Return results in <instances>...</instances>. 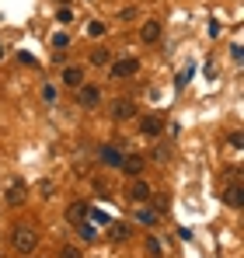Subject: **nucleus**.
Returning <instances> with one entry per match:
<instances>
[{"label": "nucleus", "instance_id": "f8f14e48", "mask_svg": "<svg viewBox=\"0 0 244 258\" xmlns=\"http://www.w3.org/2000/svg\"><path fill=\"white\" fill-rule=\"evenodd\" d=\"M136 223H143V227H154V223H157V210H150L147 203H136Z\"/></svg>", "mask_w": 244, "mask_h": 258}, {"label": "nucleus", "instance_id": "7ed1b4c3", "mask_svg": "<svg viewBox=\"0 0 244 258\" xmlns=\"http://www.w3.org/2000/svg\"><path fill=\"white\" fill-rule=\"evenodd\" d=\"M126 196H129V203L136 206V203H147L154 192H150V185H147L143 178H133V181H129V188H126Z\"/></svg>", "mask_w": 244, "mask_h": 258}, {"label": "nucleus", "instance_id": "f03ea898", "mask_svg": "<svg viewBox=\"0 0 244 258\" xmlns=\"http://www.w3.org/2000/svg\"><path fill=\"white\" fill-rule=\"evenodd\" d=\"M136 70H140V59H136V56H122V59L112 63L108 74H112L115 81H126V77H136Z\"/></svg>", "mask_w": 244, "mask_h": 258}, {"label": "nucleus", "instance_id": "f3484780", "mask_svg": "<svg viewBox=\"0 0 244 258\" xmlns=\"http://www.w3.org/2000/svg\"><path fill=\"white\" fill-rule=\"evenodd\" d=\"M147 255H150V258H161L164 255V248H161L157 237H147Z\"/></svg>", "mask_w": 244, "mask_h": 258}, {"label": "nucleus", "instance_id": "4468645a", "mask_svg": "<svg viewBox=\"0 0 244 258\" xmlns=\"http://www.w3.org/2000/svg\"><path fill=\"white\" fill-rule=\"evenodd\" d=\"M101 161H105L108 168H119L122 154H119V150H115V147H101Z\"/></svg>", "mask_w": 244, "mask_h": 258}, {"label": "nucleus", "instance_id": "0eeeda50", "mask_svg": "<svg viewBox=\"0 0 244 258\" xmlns=\"http://www.w3.org/2000/svg\"><path fill=\"white\" fill-rule=\"evenodd\" d=\"M223 203H227V206H234V210H241V206H244V188H241V181H230V185L223 188Z\"/></svg>", "mask_w": 244, "mask_h": 258}, {"label": "nucleus", "instance_id": "412c9836", "mask_svg": "<svg viewBox=\"0 0 244 258\" xmlns=\"http://www.w3.org/2000/svg\"><path fill=\"white\" fill-rule=\"evenodd\" d=\"M91 35H105V21H91Z\"/></svg>", "mask_w": 244, "mask_h": 258}, {"label": "nucleus", "instance_id": "2eb2a0df", "mask_svg": "<svg viewBox=\"0 0 244 258\" xmlns=\"http://www.w3.org/2000/svg\"><path fill=\"white\" fill-rule=\"evenodd\" d=\"M25 192H28V188H25L21 181H14V185L7 188V203H21V199H25Z\"/></svg>", "mask_w": 244, "mask_h": 258}, {"label": "nucleus", "instance_id": "1a4fd4ad", "mask_svg": "<svg viewBox=\"0 0 244 258\" xmlns=\"http://www.w3.org/2000/svg\"><path fill=\"white\" fill-rule=\"evenodd\" d=\"M87 213H91V206H87V203H70V206H67V223H70V227H77V223L87 220Z\"/></svg>", "mask_w": 244, "mask_h": 258}, {"label": "nucleus", "instance_id": "aec40b11", "mask_svg": "<svg viewBox=\"0 0 244 258\" xmlns=\"http://www.w3.org/2000/svg\"><path fill=\"white\" fill-rule=\"evenodd\" d=\"M154 161H171V147H157V150H154Z\"/></svg>", "mask_w": 244, "mask_h": 258}, {"label": "nucleus", "instance_id": "20e7f679", "mask_svg": "<svg viewBox=\"0 0 244 258\" xmlns=\"http://www.w3.org/2000/svg\"><path fill=\"white\" fill-rule=\"evenodd\" d=\"M133 115H136V101H129V98H119V101H112V119L126 122V119H133Z\"/></svg>", "mask_w": 244, "mask_h": 258}, {"label": "nucleus", "instance_id": "423d86ee", "mask_svg": "<svg viewBox=\"0 0 244 258\" xmlns=\"http://www.w3.org/2000/svg\"><path fill=\"white\" fill-rule=\"evenodd\" d=\"M140 133H143L147 140H157V136L164 133V122L157 119V115H143V119H140Z\"/></svg>", "mask_w": 244, "mask_h": 258}, {"label": "nucleus", "instance_id": "5701e85b", "mask_svg": "<svg viewBox=\"0 0 244 258\" xmlns=\"http://www.w3.org/2000/svg\"><path fill=\"white\" fill-rule=\"evenodd\" d=\"M63 4H67V0H63Z\"/></svg>", "mask_w": 244, "mask_h": 258}, {"label": "nucleus", "instance_id": "39448f33", "mask_svg": "<svg viewBox=\"0 0 244 258\" xmlns=\"http://www.w3.org/2000/svg\"><path fill=\"white\" fill-rule=\"evenodd\" d=\"M77 101H81L84 108H94V105L101 101V91H98L94 84H81L77 87Z\"/></svg>", "mask_w": 244, "mask_h": 258}, {"label": "nucleus", "instance_id": "9d476101", "mask_svg": "<svg viewBox=\"0 0 244 258\" xmlns=\"http://www.w3.org/2000/svg\"><path fill=\"white\" fill-rule=\"evenodd\" d=\"M119 171L129 174V178H140V174H143V157H122V161H119Z\"/></svg>", "mask_w": 244, "mask_h": 258}, {"label": "nucleus", "instance_id": "ddd939ff", "mask_svg": "<svg viewBox=\"0 0 244 258\" xmlns=\"http://www.w3.org/2000/svg\"><path fill=\"white\" fill-rule=\"evenodd\" d=\"M63 84L77 91V87L84 84V67H67V70H63Z\"/></svg>", "mask_w": 244, "mask_h": 258}, {"label": "nucleus", "instance_id": "4be33fe9", "mask_svg": "<svg viewBox=\"0 0 244 258\" xmlns=\"http://www.w3.org/2000/svg\"><path fill=\"white\" fill-rule=\"evenodd\" d=\"M0 59H4V49H0Z\"/></svg>", "mask_w": 244, "mask_h": 258}, {"label": "nucleus", "instance_id": "6e6552de", "mask_svg": "<svg viewBox=\"0 0 244 258\" xmlns=\"http://www.w3.org/2000/svg\"><path fill=\"white\" fill-rule=\"evenodd\" d=\"M129 234H133L129 223H122V220H108V241L122 244V241H129Z\"/></svg>", "mask_w": 244, "mask_h": 258}, {"label": "nucleus", "instance_id": "dca6fc26", "mask_svg": "<svg viewBox=\"0 0 244 258\" xmlns=\"http://www.w3.org/2000/svg\"><path fill=\"white\" fill-rule=\"evenodd\" d=\"M108 59H112V52H108V49H94V52H91V63H94V67H105Z\"/></svg>", "mask_w": 244, "mask_h": 258}, {"label": "nucleus", "instance_id": "6ab92c4d", "mask_svg": "<svg viewBox=\"0 0 244 258\" xmlns=\"http://www.w3.org/2000/svg\"><path fill=\"white\" fill-rule=\"evenodd\" d=\"M77 230H81L84 241H94V227H91V223H77Z\"/></svg>", "mask_w": 244, "mask_h": 258}, {"label": "nucleus", "instance_id": "f257e3e1", "mask_svg": "<svg viewBox=\"0 0 244 258\" xmlns=\"http://www.w3.org/2000/svg\"><path fill=\"white\" fill-rule=\"evenodd\" d=\"M11 248L18 251V255H32L35 248H39V230L32 227V223H14V230H11Z\"/></svg>", "mask_w": 244, "mask_h": 258}, {"label": "nucleus", "instance_id": "9b49d317", "mask_svg": "<svg viewBox=\"0 0 244 258\" xmlns=\"http://www.w3.org/2000/svg\"><path fill=\"white\" fill-rule=\"evenodd\" d=\"M140 39L147 45H157L161 42V21H147V25L140 28Z\"/></svg>", "mask_w": 244, "mask_h": 258}, {"label": "nucleus", "instance_id": "a211bd4d", "mask_svg": "<svg viewBox=\"0 0 244 258\" xmlns=\"http://www.w3.org/2000/svg\"><path fill=\"white\" fill-rule=\"evenodd\" d=\"M84 251L77 248V244H67V248H59V258H81Z\"/></svg>", "mask_w": 244, "mask_h": 258}]
</instances>
